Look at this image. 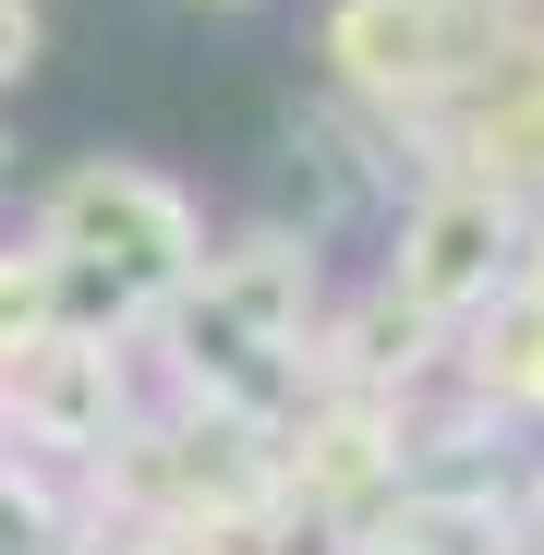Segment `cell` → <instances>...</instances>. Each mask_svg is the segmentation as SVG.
<instances>
[{
  "instance_id": "obj_4",
  "label": "cell",
  "mask_w": 544,
  "mask_h": 555,
  "mask_svg": "<svg viewBox=\"0 0 544 555\" xmlns=\"http://www.w3.org/2000/svg\"><path fill=\"white\" fill-rule=\"evenodd\" d=\"M37 61V0H0V85H25Z\"/></svg>"
},
{
  "instance_id": "obj_2",
  "label": "cell",
  "mask_w": 544,
  "mask_h": 555,
  "mask_svg": "<svg viewBox=\"0 0 544 555\" xmlns=\"http://www.w3.org/2000/svg\"><path fill=\"white\" fill-rule=\"evenodd\" d=\"M496 254H508L496 194H435V206L412 218L400 278H412V302H472V291H496Z\"/></svg>"
},
{
  "instance_id": "obj_1",
  "label": "cell",
  "mask_w": 544,
  "mask_h": 555,
  "mask_svg": "<svg viewBox=\"0 0 544 555\" xmlns=\"http://www.w3.org/2000/svg\"><path fill=\"white\" fill-rule=\"evenodd\" d=\"M49 254H98V266L146 278V291H169V278H194V218L146 169H85L49 206Z\"/></svg>"
},
{
  "instance_id": "obj_3",
  "label": "cell",
  "mask_w": 544,
  "mask_h": 555,
  "mask_svg": "<svg viewBox=\"0 0 544 555\" xmlns=\"http://www.w3.org/2000/svg\"><path fill=\"white\" fill-rule=\"evenodd\" d=\"M327 49L363 85H423V73H447V13H435V0H351Z\"/></svg>"
}]
</instances>
